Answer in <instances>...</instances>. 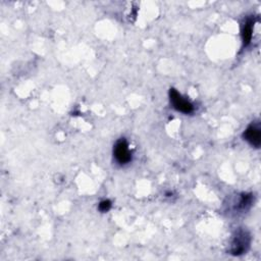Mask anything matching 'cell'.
<instances>
[{"mask_svg":"<svg viewBox=\"0 0 261 261\" xmlns=\"http://www.w3.org/2000/svg\"><path fill=\"white\" fill-rule=\"evenodd\" d=\"M242 37H243L244 45L247 46L252 39V22L251 21H248L245 23V25L243 27V31H242Z\"/></svg>","mask_w":261,"mask_h":261,"instance_id":"cell-5","label":"cell"},{"mask_svg":"<svg viewBox=\"0 0 261 261\" xmlns=\"http://www.w3.org/2000/svg\"><path fill=\"white\" fill-rule=\"evenodd\" d=\"M114 154L117 162L121 165H127L132 161V154L129 150L128 143L125 139H121L117 142L114 149Z\"/></svg>","mask_w":261,"mask_h":261,"instance_id":"cell-2","label":"cell"},{"mask_svg":"<svg viewBox=\"0 0 261 261\" xmlns=\"http://www.w3.org/2000/svg\"><path fill=\"white\" fill-rule=\"evenodd\" d=\"M250 243V238L249 236L245 233V232H239L232 243V249L231 252L234 255H240L242 253H244Z\"/></svg>","mask_w":261,"mask_h":261,"instance_id":"cell-3","label":"cell"},{"mask_svg":"<svg viewBox=\"0 0 261 261\" xmlns=\"http://www.w3.org/2000/svg\"><path fill=\"white\" fill-rule=\"evenodd\" d=\"M112 202L110 200H103L99 203V211L102 213H107L111 210Z\"/></svg>","mask_w":261,"mask_h":261,"instance_id":"cell-6","label":"cell"},{"mask_svg":"<svg viewBox=\"0 0 261 261\" xmlns=\"http://www.w3.org/2000/svg\"><path fill=\"white\" fill-rule=\"evenodd\" d=\"M244 138L247 142H249L252 146L258 148L261 144V132L258 125L252 124L250 125L246 131L244 132Z\"/></svg>","mask_w":261,"mask_h":261,"instance_id":"cell-4","label":"cell"},{"mask_svg":"<svg viewBox=\"0 0 261 261\" xmlns=\"http://www.w3.org/2000/svg\"><path fill=\"white\" fill-rule=\"evenodd\" d=\"M170 98L174 108L178 112H181L183 114H191L193 112L194 108L192 106V103L183 98V96L176 89H171Z\"/></svg>","mask_w":261,"mask_h":261,"instance_id":"cell-1","label":"cell"}]
</instances>
